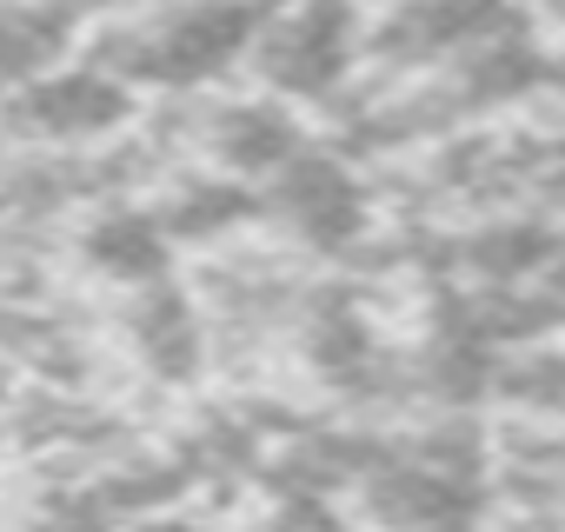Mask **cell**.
Returning <instances> with one entry per match:
<instances>
[{
  "label": "cell",
  "mask_w": 565,
  "mask_h": 532,
  "mask_svg": "<svg viewBox=\"0 0 565 532\" xmlns=\"http://www.w3.org/2000/svg\"><path fill=\"white\" fill-rule=\"evenodd\" d=\"M492 393L532 419L565 426V347H519L492 366Z\"/></svg>",
  "instance_id": "11"
},
{
  "label": "cell",
  "mask_w": 565,
  "mask_h": 532,
  "mask_svg": "<svg viewBox=\"0 0 565 532\" xmlns=\"http://www.w3.org/2000/svg\"><path fill=\"white\" fill-rule=\"evenodd\" d=\"M539 8H545V14H558V21H565V0H539Z\"/></svg>",
  "instance_id": "12"
},
{
  "label": "cell",
  "mask_w": 565,
  "mask_h": 532,
  "mask_svg": "<svg viewBox=\"0 0 565 532\" xmlns=\"http://www.w3.org/2000/svg\"><path fill=\"white\" fill-rule=\"evenodd\" d=\"M127 347H134V360H140L153 380H167V386L193 380V373H200V353H206L200 307H193L173 280L140 287V294L127 300Z\"/></svg>",
  "instance_id": "8"
},
{
  "label": "cell",
  "mask_w": 565,
  "mask_h": 532,
  "mask_svg": "<svg viewBox=\"0 0 565 532\" xmlns=\"http://www.w3.org/2000/svg\"><path fill=\"white\" fill-rule=\"evenodd\" d=\"M0 120H8L14 140H34L41 153H81V147L114 140L134 120V87L114 81L100 61H61L54 74L8 94Z\"/></svg>",
  "instance_id": "4"
},
{
  "label": "cell",
  "mask_w": 565,
  "mask_h": 532,
  "mask_svg": "<svg viewBox=\"0 0 565 532\" xmlns=\"http://www.w3.org/2000/svg\"><path fill=\"white\" fill-rule=\"evenodd\" d=\"M512 28H525L519 0H380L366 14V61L380 74L419 81Z\"/></svg>",
  "instance_id": "3"
},
{
  "label": "cell",
  "mask_w": 565,
  "mask_h": 532,
  "mask_svg": "<svg viewBox=\"0 0 565 532\" xmlns=\"http://www.w3.org/2000/svg\"><path fill=\"white\" fill-rule=\"evenodd\" d=\"M0 406H8V366H0Z\"/></svg>",
  "instance_id": "13"
},
{
  "label": "cell",
  "mask_w": 565,
  "mask_h": 532,
  "mask_svg": "<svg viewBox=\"0 0 565 532\" xmlns=\"http://www.w3.org/2000/svg\"><path fill=\"white\" fill-rule=\"evenodd\" d=\"M300 147H307V140H300L294 107L273 100V94H259V100H226V107H213V120H206V160H213V173H233V180H253V187H266Z\"/></svg>",
  "instance_id": "6"
},
{
  "label": "cell",
  "mask_w": 565,
  "mask_h": 532,
  "mask_svg": "<svg viewBox=\"0 0 565 532\" xmlns=\"http://www.w3.org/2000/svg\"><path fill=\"white\" fill-rule=\"evenodd\" d=\"M360 61H366V14L353 0H273L246 54L253 81L287 107L333 100Z\"/></svg>",
  "instance_id": "2"
},
{
  "label": "cell",
  "mask_w": 565,
  "mask_h": 532,
  "mask_svg": "<svg viewBox=\"0 0 565 532\" xmlns=\"http://www.w3.org/2000/svg\"><path fill=\"white\" fill-rule=\"evenodd\" d=\"M253 193L233 180V173H193L167 206H153L160 220H167V233L173 240H213V233H233V226H246L253 220Z\"/></svg>",
  "instance_id": "10"
},
{
  "label": "cell",
  "mask_w": 565,
  "mask_h": 532,
  "mask_svg": "<svg viewBox=\"0 0 565 532\" xmlns=\"http://www.w3.org/2000/svg\"><path fill=\"white\" fill-rule=\"evenodd\" d=\"M266 0H134L87 34V61H100L127 87H206L253 54Z\"/></svg>",
  "instance_id": "1"
},
{
  "label": "cell",
  "mask_w": 565,
  "mask_h": 532,
  "mask_svg": "<svg viewBox=\"0 0 565 532\" xmlns=\"http://www.w3.org/2000/svg\"><path fill=\"white\" fill-rule=\"evenodd\" d=\"M167 253H173V233L153 206H94L87 226H81V259L87 274L140 294L153 280H167Z\"/></svg>",
  "instance_id": "7"
},
{
  "label": "cell",
  "mask_w": 565,
  "mask_h": 532,
  "mask_svg": "<svg viewBox=\"0 0 565 532\" xmlns=\"http://www.w3.org/2000/svg\"><path fill=\"white\" fill-rule=\"evenodd\" d=\"M259 206L279 220V233L313 246V253H340V246H353L366 233V187L327 147H300L259 187Z\"/></svg>",
  "instance_id": "5"
},
{
  "label": "cell",
  "mask_w": 565,
  "mask_h": 532,
  "mask_svg": "<svg viewBox=\"0 0 565 532\" xmlns=\"http://www.w3.org/2000/svg\"><path fill=\"white\" fill-rule=\"evenodd\" d=\"M81 34V8L67 0H0V94H21L28 81L54 74Z\"/></svg>",
  "instance_id": "9"
}]
</instances>
